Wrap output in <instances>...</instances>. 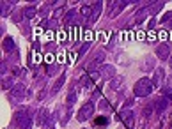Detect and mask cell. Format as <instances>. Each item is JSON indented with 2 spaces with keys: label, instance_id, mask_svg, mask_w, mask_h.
<instances>
[{
  "label": "cell",
  "instance_id": "83f0119b",
  "mask_svg": "<svg viewBox=\"0 0 172 129\" xmlns=\"http://www.w3.org/2000/svg\"><path fill=\"white\" fill-rule=\"evenodd\" d=\"M91 50V43H89V41H87V43H84V46H82V48H80V57H84V55H85L87 51Z\"/></svg>",
  "mask_w": 172,
  "mask_h": 129
},
{
  "label": "cell",
  "instance_id": "d6986e66",
  "mask_svg": "<svg viewBox=\"0 0 172 129\" xmlns=\"http://www.w3.org/2000/svg\"><path fill=\"white\" fill-rule=\"evenodd\" d=\"M121 87H122V76H117V78L110 80V88L112 90H119Z\"/></svg>",
  "mask_w": 172,
  "mask_h": 129
},
{
  "label": "cell",
  "instance_id": "5bb4252c",
  "mask_svg": "<svg viewBox=\"0 0 172 129\" xmlns=\"http://www.w3.org/2000/svg\"><path fill=\"white\" fill-rule=\"evenodd\" d=\"M48 111H46V108H39V113H37V119H36V122L39 124V126H44V122L48 120Z\"/></svg>",
  "mask_w": 172,
  "mask_h": 129
},
{
  "label": "cell",
  "instance_id": "6da1fadb",
  "mask_svg": "<svg viewBox=\"0 0 172 129\" xmlns=\"http://www.w3.org/2000/svg\"><path fill=\"white\" fill-rule=\"evenodd\" d=\"M153 88H154V85H153V81L149 78H140L133 87V94L137 97H145V96H149L153 92Z\"/></svg>",
  "mask_w": 172,
  "mask_h": 129
},
{
  "label": "cell",
  "instance_id": "f1b7e54d",
  "mask_svg": "<svg viewBox=\"0 0 172 129\" xmlns=\"http://www.w3.org/2000/svg\"><path fill=\"white\" fill-rule=\"evenodd\" d=\"M82 81H84V87H87V88H91V87L94 85V81L91 80V76H84V78H82Z\"/></svg>",
  "mask_w": 172,
  "mask_h": 129
},
{
  "label": "cell",
  "instance_id": "4dcf8cb0",
  "mask_svg": "<svg viewBox=\"0 0 172 129\" xmlns=\"http://www.w3.org/2000/svg\"><path fill=\"white\" fill-rule=\"evenodd\" d=\"M169 20H172V11H170V13H167V14H165L163 18L160 20V23H167V22H169Z\"/></svg>",
  "mask_w": 172,
  "mask_h": 129
},
{
  "label": "cell",
  "instance_id": "8992f818",
  "mask_svg": "<svg viewBox=\"0 0 172 129\" xmlns=\"http://www.w3.org/2000/svg\"><path fill=\"white\" fill-rule=\"evenodd\" d=\"M100 74L103 80H112V78H115V67L110 64H103L100 67Z\"/></svg>",
  "mask_w": 172,
  "mask_h": 129
},
{
  "label": "cell",
  "instance_id": "484cf974",
  "mask_svg": "<svg viewBox=\"0 0 172 129\" xmlns=\"http://www.w3.org/2000/svg\"><path fill=\"white\" fill-rule=\"evenodd\" d=\"M162 7H163V2H154V4H153V7H149V14H156Z\"/></svg>",
  "mask_w": 172,
  "mask_h": 129
},
{
  "label": "cell",
  "instance_id": "7a4b0ae2",
  "mask_svg": "<svg viewBox=\"0 0 172 129\" xmlns=\"http://www.w3.org/2000/svg\"><path fill=\"white\" fill-rule=\"evenodd\" d=\"M16 124L20 126V129H30L32 127V117H30L29 108H22L16 113Z\"/></svg>",
  "mask_w": 172,
  "mask_h": 129
},
{
  "label": "cell",
  "instance_id": "4316f807",
  "mask_svg": "<svg viewBox=\"0 0 172 129\" xmlns=\"http://www.w3.org/2000/svg\"><path fill=\"white\" fill-rule=\"evenodd\" d=\"M100 110H105V111H112V106H110V103H108L105 97L100 101Z\"/></svg>",
  "mask_w": 172,
  "mask_h": 129
},
{
  "label": "cell",
  "instance_id": "4fadbf2b",
  "mask_svg": "<svg viewBox=\"0 0 172 129\" xmlns=\"http://www.w3.org/2000/svg\"><path fill=\"white\" fill-rule=\"evenodd\" d=\"M167 104H169V99H167L165 96H162V97L156 101V111H158V115L163 113L165 110H167Z\"/></svg>",
  "mask_w": 172,
  "mask_h": 129
},
{
  "label": "cell",
  "instance_id": "f35d334b",
  "mask_svg": "<svg viewBox=\"0 0 172 129\" xmlns=\"http://www.w3.org/2000/svg\"><path fill=\"white\" fill-rule=\"evenodd\" d=\"M82 129H87V127H82Z\"/></svg>",
  "mask_w": 172,
  "mask_h": 129
},
{
  "label": "cell",
  "instance_id": "ab89813d",
  "mask_svg": "<svg viewBox=\"0 0 172 129\" xmlns=\"http://www.w3.org/2000/svg\"><path fill=\"white\" fill-rule=\"evenodd\" d=\"M51 129H53V127H51Z\"/></svg>",
  "mask_w": 172,
  "mask_h": 129
},
{
  "label": "cell",
  "instance_id": "cb8c5ba5",
  "mask_svg": "<svg viewBox=\"0 0 172 129\" xmlns=\"http://www.w3.org/2000/svg\"><path fill=\"white\" fill-rule=\"evenodd\" d=\"M94 124H96L98 127H107L108 126V117H98V119L94 120Z\"/></svg>",
  "mask_w": 172,
  "mask_h": 129
},
{
  "label": "cell",
  "instance_id": "8d00e7d4",
  "mask_svg": "<svg viewBox=\"0 0 172 129\" xmlns=\"http://www.w3.org/2000/svg\"><path fill=\"white\" fill-rule=\"evenodd\" d=\"M158 36L162 37V39H165V37H167V32H165V30H162V32H160V34H158Z\"/></svg>",
  "mask_w": 172,
  "mask_h": 129
},
{
  "label": "cell",
  "instance_id": "3957f363",
  "mask_svg": "<svg viewBox=\"0 0 172 129\" xmlns=\"http://www.w3.org/2000/svg\"><path fill=\"white\" fill-rule=\"evenodd\" d=\"M105 57H107V53H105V50H98L96 51V53H94L92 55V58H91V60H89V62H87V71L91 72V71H96V67H98V65H103V60H105Z\"/></svg>",
  "mask_w": 172,
  "mask_h": 129
},
{
  "label": "cell",
  "instance_id": "603a6c76",
  "mask_svg": "<svg viewBox=\"0 0 172 129\" xmlns=\"http://www.w3.org/2000/svg\"><path fill=\"white\" fill-rule=\"evenodd\" d=\"M13 4H14V2H0V9H2V11H0V14L7 16L9 14V6H13Z\"/></svg>",
  "mask_w": 172,
  "mask_h": 129
},
{
  "label": "cell",
  "instance_id": "d6a6232c",
  "mask_svg": "<svg viewBox=\"0 0 172 129\" xmlns=\"http://www.w3.org/2000/svg\"><path fill=\"white\" fill-rule=\"evenodd\" d=\"M154 39H156V34H154V30H149V34H147V41H151V43H153Z\"/></svg>",
  "mask_w": 172,
  "mask_h": 129
},
{
  "label": "cell",
  "instance_id": "30bf717a",
  "mask_svg": "<svg viewBox=\"0 0 172 129\" xmlns=\"http://www.w3.org/2000/svg\"><path fill=\"white\" fill-rule=\"evenodd\" d=\"M23 97H25V85H23V83H18V85L13 87V99L22 101Z\"/></svg>",
  "mask_w": 172,
  "mask_h": 129
},
{
  "label": "cell",
  "instance_id": "d590c367",
  "mask_svg": "<svg viewBox=\"0 0 172 129\" xmlns=\"http://www.w3.org/2000/svg\"><path fill=\"white\" fill-rule=\"evenodd\" d=\"M154 25H156V20H151V22H149V25H147V27H149V30H153V29H154Z\"/></svg>",
  "mask_w": 172,
  "mask_h": 129
},
{
  "label": "cell",
  "instance_id": "74e56055",
  "mask_svg": "<svg viewBox=\"0 0 172 129\" xmlns=\"http://www.w3.org/2000/svg\"><path fill=\"white\" fill-rule=\"evenodd\" d=\"M169 60H170V65H172V55H170V58H169Z\"/></svg>",
  "mask_w": 172,
  "mask_h": 129
},
{
  "label": "cell",
  "instance_id": "7402d4cb",
  "mask_svg": "<svg viewBox=\"0 0 172 129\" xmlns=\"http://www.w3.org/2000/svg\"><path fill=\"white\" fill-rule=\"evenodd\" d=\"M73 20H76V11H75V9H73V11H68V14H66V18H64V23L66 25H71Z\"/></svg>",
  "mask_w": 172,
  "mask_h": 129
},
{
  "label": "cell",
  "instance_id": "7c38bea8",
  "mask_svg": "<svg viewBox=\"0 0 172 129\" xmlns=\"http://www.w3.org/2000/svg\"><path fill=\"white\" fill-rule=\"evenodd\" d=\"M163 80H165V71L162 69V67H158L156 71H154V76H153V85L154 87H160L162 83H163Z\"/></svg>",
  "mask_w": 172,
  "mask_h": 129
},
{
  "label": "cell",
  "instance_id": "1f68e13d",
  "mask_svg": "<svg viewBox=\"0 0 172 129\" xmlns=\"http://www.w3.org/2000/svg\"><path fill=\"white\" fill-rule=\"evenodd\" d=\"M163 94H165V97L169 101H172V90L170 88H163Z\"/></svg>",
  "mask_w": 172,
  "mask_h": 129
},
{
  "label": "cell",
  "instance_id": "5b68a950",
  "mask_svg": "<svg viewBox=\"0 0 172 129\" xmlns=\"http://www.w3.org/2000/svg\"><path fill=\"white\" fill-rule=\"evenodd\" d=\"M119 119H121V120L124 122V124H126L129 129L135 126V120H133V111H131V110H128V108H121Z\"/></svg>",
  "mask_w": 172,
  "mask_h": 129
},
{
  "label": "cell",
  "instance_id": "e575fe53",
  "mask_svg": "<svg viewBox=\"0 0 172 129\" xmlns=\"http://www.w3.org/2000/svg\"><path fill=\"white\" fill-rule=\"evenodd\" d=\"M131 104H133V97H128V99H126V103H124V106H122V108H128V106H131Z\"/></svg>",
  "mask_w": 172,
  "mask_h": 129
},
{
  "label": "cell",
  "instance_id": "836d02e7",
  "mask_svg": "<svg viewBox=\"0 0 172 129\" xmlns=\"http://www.w3.org/2000/svg\"><path fill=\"white\" fill-rule=\"evenodd\" d=\"M151 110H153V106H145V108H144L142 113H144V117H145V119H147V117L151 115Z\"/></svg>",
  "mask_w": 172,
  "mask_h": 129
},
{
  "label": "cell",
  "instance_id": "52a82bcc",
  "mask_svg": "<svg viewBox=\"0 0 172 129\" xmlns=\"http://www.w3.org/2000/svg\"><path fill=\"white\" fill-rule=\"evenodd\" d=\"M71 117V110H68L66 106H59L57 108V119L60 120V126H66L68 120Z\"/></svg>",
  "mask_w": 172,
  "mask_h": 129
},
{
  "label": "cell",
  "instance_id": "8fae6325",
  "mask_svg": "<svg viewBox=\"0 0 172 129\" xmlns=\"http://www.w3.org/2000/svg\"><path fill=\"white\" fill-rule=\"evenodd\" d=\"M101 9H103V4H101V2H94L92 4V13H91V20H89V22L91 23L98 22V18H100V14H101Z\"/></svg>",
  "mask_w": 172,
  "mask_h": 129
},
{
  "label": "cell",
  "instance_id": "ba28073f",
  "mask_svg": "<svg viewBox=\"0 0 172 129\" xmlns=\"http://www.w3.org/2000/svg\"><path fill=\"white\" fill-rule=\"evenodd\" d=\"M156 55H158L160 60H167V58H170V46H169L167 43H162L160 46H158Z\"/></svg>",
  "mask_w": 172,
  "mask_h": 129
},
{
  "label": "cell",
  "instance_id": "44dd1931",
  "mask_svg": "<svg viewBox=\"0 0 172 129\" xmlns=\"http://www.w3.org/2000/svg\"><path fill=\"white\" fill-rule=\"evenodd\" d=\"M75 101H76V92H75V90H71V92L68 94V97H66V106L71 108L73 104H75Z\"/></svg>",
  "mask_w": 172,
  "mask_h": 129
},
{
  "label": "cell",
  "instance_id": "2e32d148",
  "mask_svg": "<svg viewBox=\"0 0 172 129\" xmlns=\"http://www.w3.org/2000/svg\"><path fill=\"white\" fill-rule=\"evenodd\" d=\"M64 81H66V72H62V74H60V78H59L57 81L53 83V87H51V94H53V96H55V94H57L59 90H60V88H62Z\"/></svg>",
  "mask_w": 172,
  "mask_h": 129
},
{
  "label": "cell",
  "instance_id": "9a60e30c",
  "mask_svg": "<svg viewBox=\"0 0 172 129\" xmlns=\"http://www.w3.org/2000/svg\"><path fill=\"white\" fill-rule=\"evenodd\" d=\"M2 46H4V51H7V53L14 51V48H16L14 39H13V37H6V39H4V43H2Z\"/></svg>",
  "mask_w": 172,
  "mask_h": 129
},
{
  "label": "cell",
  "instance_id": "e0dca14e",
  "mask_svg": "<svg viewBox=\"0 0 172 129\" xmlns=\"http://www.w3.org/2000/svg\"><path fill=\"white\" fill-rule=\"evenodd\" d=\"M147 14H149V6L138 11V14H137V18H135V23H137V25H142V22L147 18Z\"/></svg>",
  "mask_w": 172,
  "mask_h": 129
},
{
  "label": "cell",
  "instance_id": "ac0fdd59",
  "mask_svg": "<svg viewBox=\"0 0 172 129\" xmlns=\"http://www.w3.org/2000/svg\"><path fill=\"white\" fill-rule=\"evenodd\" d=\"M36 13H37L36 6H29V7H25V9H23V16H25L27 20H32V18L36 16Z\"/></svg>",
  "mask_w": 172,
  "mask_h": 129
},
{
  "label": "cell",
  "instance_id": "ffe728a7",
  "mask_svg": "<svg viewBox=\"0 0 172 129\" xmlns=\"http://www.w3.org/2000/svg\"><path fill=\"white\" fill-rule=\"evenodd\" d=\"M91 13H92V7H91V6H84V7L80 9V16H82L84 20H91Z\"/></svg>",
  "mask_w": 172,
  "mask_h": 129
},
{
  "label": "cell",
  "instance_id": "277c9868",
  "mask_svg": "<svg viewBox=\"0 0 172 129\" xmlns=\"http://www.w3.org/2000/svg\"><path fill=\"white\" fill-rule=\"evenodd\" d=\"M94 115V103H85L84 106L80 108V111H78V120L80 122H85V120H89L91 117Z\"/></svg>",
  "mask_w": 172,
  "mask_h": 129
},
{
  "label": "cell",
  "instance_id": "9c48e42d",
  "mask_svg": "<svg viewBox=\"0 0 172 129\" xmlns=\"http://www.w3.org/2000/svg\"><path fill=\"white\" fill-rule=\"evenodd\" d=\"M110 6H112V13H110V16L114 18V16L119 14L126 6H129V2L128 0H119V2H110Z\"/></svg>",
  "mask_w": 172,
  "mask_h": 129
},
{
  "label": "cell",
  "instance_id": "d4e9b609",
  "mask_svg": "<svg viewBox=\"0 0 172 129\" xmlns=\"http://www.w3.org/2000/svg\"><path fill=\"white\" fill-rule=\"evenodd\" d=\"M14 87V78H6L2 81V88L4 90H7V88H13Z\"/></svg>",
  "mask_w": 172,
  "mask_h": 129
},
{
  "label": "cell",
  "instance_id": "f546056e",
  "mask_svg": "<svg viewBox=\"0 0 172 129\" xmlns=\"http://www.w3.org/2000/svg\"><path fill=\"white\" fill-rule=\"evenodd\" d=\"M57 71H59L57 65H48V69H46V74H48V76H53V74H55Z\"/></svg>",
  "mask_w": 172,
  "mask_h": 129
}]
</instances>
